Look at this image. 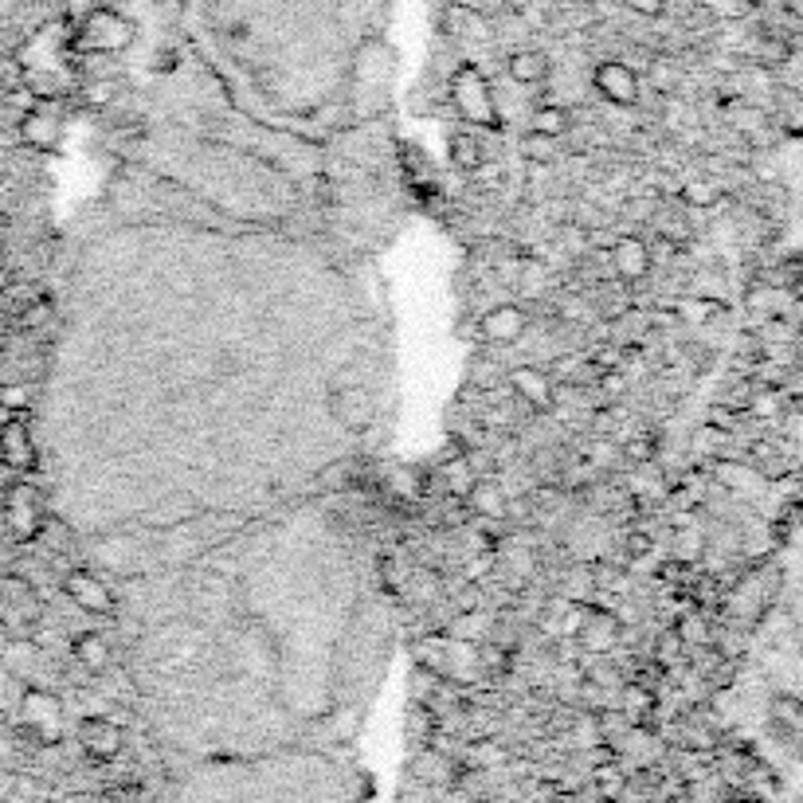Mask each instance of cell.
<instances>
[{"instance_id":"obj_1","label":"cell","mask_w":803,"mask_h":803,"mask_svg":"<svg viewBox=\"0 0 803 803\" xmlns=\"http://www.w3.org/2000/svg\"><path fill=\"white\" fill-rule=\"evenodd\" d=\"M158 803H361V792L334 765L232 760L181 776Z\"/></svg>"},{"instance_id":"obj_2","label":"cell","mask_w":803,"mask_h":803,"mask_svg":"<svg viewBox=\"0 0 803 803\" xmlns=\"http://www.w3.org/2000/svg\"><path fill=\"white\" fill-rule=\"evenodd\" d=\"M447 98H451V106H455L458 118H463V126H475V130H498V126H502L494 86H490V79H486L475 63H458L455 71H451Z\"/></svg>"},{"instance_id":"obj_3","label":"cell","mask_w":803,"mask_h":803,"mask_svg":"<svg viewBox=\"0 0 803 803\" xmlns=\"http://www.w3.org/2000/svg\"><path fill=\"white\" fill-rule=\"evenodd\" d=\"M138 39L133 20L118 9H94L79 24H71V51L75 56H121Z\"/></svg>"},{"instance_id":"obj_4","label":"cell","mask_w":803,"mask_h":803,"mask_svg":"<svg viewBox=\"0 0 803 803\" xmlns=\"http://www.w3.org/2000/svg\"><path fill=\"white\" fill-rule=\"evenodd\" d=\"M0 514H4V529H9L16 542L32 545L47 522L44 494H39L28 478H16V482H9V490H4V510H0Z\"/></svg>"},{"instance_id":"obj_5","label":"cell","mask_w":803,"mask_h":803,"mask_svg":"<svg viewBox=\"0 0 803 803\" xmlns=\"http://www.w3.org/2000/svg\"><path fill=\"white\" fill-rule=\"evenodd\" d=\"M63 130H67V118H63V106L59 103H36L32 110L20 114V141L36 153L59 150Z\"/></svg>"},{"instance_id":"obj_6","label":"cell","mask_w":803,"mask_h":803,"mask_svg":"<svg viewBox=\"0 0 803 803\" xmlns=\"http://www.w3.org/2000/svg\"><path fill=\"white\" fill-rule=\"evenodd\" d=\"M63 592L75 607H83L86 616H114V589L98 572L91 569H71L63 577Z\"/></svg>"},{"instance_id":"obj_7","label":"cell","mask_w":803,"mask_h":803,"mask_svg":"<svg viewBox=\"0 0 803 803\" xmlns=\"http://www.w3.org/2000/svg\"><path fill=\"white\" fill-rule=\"evenodd\" d=\"M592 86L604 103L612 106H636L639 94H643V83H639L636 67L619 63V59H604V63L592 71Z\"/></svg>"},{"instance_id":"obj_8","label":"cell","mask_w":803,"mask_h":803,"mask_svg":"<svg viewBox=\"0 0 803 803\" xmlns=\"http://www.w3.org/2000/svg\"><path fill=\"white\" fill-rule=\"evenodd\" d=\"M607 263L616 282H643L651 275V243L639 235H616V243L607 247Z\"/></svg>"},{"instance_id":"obj_9","label":"cell","mask_w":803,"mask_h":803,"mask_svg":"<svg viewBox=\"0 0 803 803\" xmlns=\"http://www.w3.org/2000/svg\"><path fill=\"white\" fill-rule=\"evenodd\" d=\"M529 329V314L514 302H502V306H490L478 322V337L486 346H517Z\"/></svg>"},{"instance_id":"obj_10","label":"cell","mask_w":803,"mask_h":803,"mask_svg":"<svg viewBox=\"0 0 803 803\" xmlns=\"http://www.w3.org/2000/svg\"><path fill=\"white\" fill-rule=\"evenodd\" d=\"M0 463L16 475H32L39 467V447H36V435L24 420H12L9 428L0 431Z\"/></svg>"},{"instance_id":"obj_11","label":"cell","mask_w":803,"mask_h":803,"mask_svg":"<svg viewBox=\"0 0 803 803\" xmlns=\"http://www.w3.org/2000/svg\"><path fill=\"white\" fill-rule=\"evenodd\" d=\"M510 388L514 396L533 411H549L552 408V393H557V384H552V373L537 369V364H522L510 373Z\"/></svg>"},{"instance_id":"obj_12","label":"cell","mask_w":803,"mask_h":803,"mask_svg":"<svg viewBox=\"0 0 803 803\" xmlns=\"http://www.w3.org/2000/svg\"><path fill=\"white\" fill-rule=\"evenodd\" d=\"M549 71H552V63L542 47H517V51H510V59H505V75L514 79L517 86H542L545 79H549Z\"/></svg>"},{"instance_id":"obj_13","label":"cell","mask_w":803,"mask_h":803,"mask_svg":"<svg viewBox=\"0 0 803 803\" xmlns=\"http://www.w3.org/2000/svg\"><path fill=\"white\" fill-rule=\"evenodd\" d=\"M467 505L475 510L478 517H505V494L502 486L494 482V478H475V486H470L467 494Z\"/></svg>"},{"instance_id":"obj_14","label":"cell","mask_w":803,"mask_h":803,"mask_svg":"<svg viewBox=\"0 0 803 803\" xmlns=\"http://www.w3.org/2000/svg\"><path fill=\"white\" fill-rule=\"evenodd\" d=\"M447 153H451V165L458 168V173H478L486 161L482 146H478V138L470 130H455L447 138Z\"/></svg>"},{"instance_id":"obj_15","label":"cell","mask_w":803,"mask_h":803,"mask_svg":"<svg viewBox=\"0 0 803 803\" xmlns=\"http://www.w3.org/2000/svg\"><path fill=\"white\" fill-rule=\"evenodd\" d=\"M529 130L533 133H549V138H569V130H572V110L569 106H557V103H545V106H537V110H533V118H529Z\"/></svg>"},{"instance_id":"obj_16","label":"cell","mask_w":803,"mask_h":803,"mask_svg":"<svg viewBox=\"0 0 803 803\" xmlns=\"http://www.w3.org/2000/svg\"><path fill=\"white\" fill-rule=\"evenodd\" d=\"M71 651H75V659L86 671H106L110 666V647H106V639L98 631H79Z\"/></svg>"},{"instance_id":"obj_17","label":"cell","mask_w":803,"mask_h":803,"mask_svg":"<svg viewBox=\"0 0 803 803\" xmlns=\"http://www.w3.org/2000/svg\"><path fill=\"white\" fill-rule=\"evenodd\" d=\"M678 197H683V205L690 208V212H710V208L721 200V188L706 177H694V181H683Z\"/></svg>"},{"instance_id":"obj_18","label":"cell","mask_w":803,"mask_h":803,"mask_svg":"<svg viewBox=\"0 0 803 803\" xmlns=\"http://www.w3.org/2000/svg\"><path fill=\"white\" fill-rule=\"evenodd\" d=\"M522 158L533 165H552L561 158V138H549V133H525L522 138Z\"/></svg>"},{"instance_id":"obj_19","label":"cell","mask_w":803,"mask_h":803,"mask_svg":"<svg viewBox=\"0 0 803 803\" xmlns=\"http://www.w3.org/2000/svg\"><path fill=\"white\" fill-rule=\"evenodd\" d=\"M776 126L784 130H803V94L795 86L776 91Z\"/></svg>"},{"instance_id":"obj_20","label":"cell","mask_w":803,"mask_h":803,"mask_svg":"<svg viewBox=\"0 0 803 803\" xmlns=\"http://www.w3.org/2000/svg\"><path fill=\"white\" fill-rule=\"evenodd\" d=\"M443 482H447L451 498H467L470 486H475V470H470L467 458H451L447 467H443Z\"/></svg>"},{"instance_id":"obj_21","label":"cell","mask_w":803,"mask_h":803,"mask_svg":"<svg viewBox=\"0 0 803 803\" xmlns=\"http://www.w3.org/2000/svg\"><path fill=\"white\" fill-rule=\"evenodd\" d=\"M647 79H651V86L654 91H674V86H678V67L671 63V59H654L651 63V71H647Z\"/></svg>"},{"instance_id":"obj_22","label":"cell","mask_w":803,"mask_h":803,"mask_svg":"<svg viewBox=\"0 0 803 803\" xmlns=\"http://www.w3.org/2000/svg\"><path fill=\"white\" fill-rule=\"evenodd\" d=\"M713 314H718V302H710V299H686L683 306H678V318L694 322V326H701V322H710Z\"/></svg>"},{"instance_id":"obj_23","label":"cell","mask_w":803,"mask_h":803,"mask_svg":"<svg viewBox=\"0 0 803 803\" xmlns=\"http://www.w3.org/2000/svg\"><path fill=\"white\" fill-rule=\"evenodd\" d=\"M0 400L9 404L12 411H28V404H32V388L28 384H0Z\"/></svg>"},{"instance_id":"obj_24","label":"cell","mask_w":803,"mask_h":803,"mask_svg":"<svg viewBox=\"0 0 803 803\" xmlns=\"http://www.w3.org/2000/svg\"><path fill=\"white\" fill-rule=\"evenodd\" d=\"M674 631H678V639H683V643H686V639H690V643H701V639H710V636H713L710 627H706V619H698V616L683 619V624L674 627Z\"/></svg>"},{"instance_id":"obj_25","label":"cell","mask_w":803,"mask_h":803,"mask_svg":"<svg viewBox=\"0 0 803 803\" xmlns=\"http://www.w3.org/2000/svg\"><path fill=\"white\" fill-rule=\"evenodd\" d=\"M624 455L631 458V463H651V455H654V440H651V435H636V440H627V443H624Z\"/></svg>"},{"instance_id":"obj_26","label":"cell","mask_w":803,"mask_h":803,"mask_svg":"<svg viewBox=\"0 0 803 803\" xmlns=\"http://www.w3.org/2000/svg\"><path fill=\"white\" fill-rule=\"evenodd\" d=\"M94 9H103V0H63V20L67 24H79V20L91 16Z\"/></svg>"},{"instance_id":"obj_27","label":"cell","mask_w":803,"mask_h":803,"mask_svg":"<svg viewBox=\"0 0 803 803\" xmlns=\"http://www.w3.org/2000/svg\"><path fill=\"white\" fill-rule=\"evenodd\" d=\"M47 318H51V302H32V306L20 314V326H24V329H36V326H44Z\"/></svg>"},{"instance_id":"obj_28","label":"cell","mask_w":803,"mask_h":803,"mask_svg":"<svg viewBox=\"0 0 803 803\" xmlns=\"http://www.w3.org/2000/svg\"><path fill=\"white\" fill-rule=\"evenodd\" d=\"M86 737H91L98 748H114V741H118V729H110V725H106V721H91V729H86Z\"/></svg>"},{"instance_id":"obj_29","label":"cell","mask_w":803,"mask_h":803,"mask_svg":"<svg viewBox=\"0 0 803 803\" xmlns=\"http://www.w3.org/2000/svg\"><path fill=\"white\" fill-rule=\"evenodd\" d=\"M748 411H753V416H776V411H780V396L776 393L753 396V400H748Z\"/></svg>"},{"instance_id":"obj_30","label":"cell","mask_w":803,"mask_h":803,"mask_svg":"<svg viewBox=\"0 0 803 803\" xmlns=\"http://www.w3.org/2000/svg\"><path fill=\"white\" fill-rule=\"evenodd\" d=\"M624 549H627V557H647V552H651V533H643V529L627 533Z\"/></svg>"},{"instance_id":"obj_31","label":"cell","mask_w":803,"mask_h":803,"mask_svg":"<svg viewBox=\"0 0 803 803\" xmlns=\"http://www.w3.org/2000/svg\"><path fill=\"white\" fill-rule=\"evenodd\" d=\"M706 9L713 16H741L745 12V0H706Z\"/></svg>"},{"instance_id":"obj_32","label":"cell","mask_w":803,"mask_h":803,"mask_svg":"<svg viewBox=\"0 0 803 803\" xmlns=\"http://www.w3.org/2000/svg\"><path fill=\"white\" fill-rule=\"evenodd\" d=\"M627 9L639 12V16H663L666 0H627Z\"/></svg>"},{"instance_id":"obj_33","label":"cell","mask_w":803,"mask_h":803,"mask_svg":"<svg viewBox=\"0 0 803 803\" xmlns=\"http://www.w3.org/2000/svg\"><path fill=\"white\" fill-rule=\"evenodd\" d=\"M447 4L463 12H486V0H447Z\"/></svg>"},{"instance_id":"obj_34","label":"cell","mask_w":803,"mask_h":803,"mask_svg":"<svg viewBox=\"0 0 803 803\" xmlns=\"http://www.w3.org/2000/svg\"><path fill=\"white\" fill-rule=\"evenodd\" d=\"M12 420H16V411H12V408H9V404L0 400V431L9 428V423H12Z\"/></svg>"},{"instance_id":"obj_35","label":"cell","mask_w":803,"mask_h":803,"mask_svg":"<svg viewBox=\"0 0 803 803\" xmlns=\"http://www.w3.org/2000/svg\"><path fill=\"white\" fill-rule=\"evenodd\" d=\"M9 287H12V275H9V267L0 263V290H9Z\"/></svg>"},{"instance_id":"obj_36","label":"cell","mask_w":803,"mask_h":803,"mask_svg":"<svg viewBox=\"0 0 803 803\" xmlns=\"http://www.w3.org/2000/svg\"><path fill=\"white\" fill-rule=\"evenodd\" d=\"M486 4H490V0H486ZM494 4H510V0H494Z\"/></svg>"}]
</instances>
